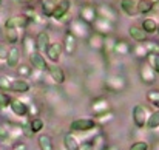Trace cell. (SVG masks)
I'll use <instances>...</instances> for the list:
<instances>
[{
    "label": "cell",
    "instance_id": "obj_1",
    "mask_svg": "<svg viewBox=\"0 0 159 150\" xmlns=\"http://www.w3.org/2000/svg\"><path fill=\"white\" fill-rule=\"evenodd\" d=\"M68 31H70L76 39L87 40V39L90 37V34L93 33V28H91V25L85 23L82 19L73 17V19L68 22Z\"/></svg>",
    "mask_w": 159,
    "mask_h": 150
},
{
    "label": "cell",
    "instance_id": "obj_2",
    "mask_svg": "<svg viewBox=\"0 0 159 150\" xmlns=\"http://www.w3.org/2000/svg\"><path fill=\"white\" fill-rule=\"evenodd\" d=\"M96 11H98V17L104 19V20L113 23V25H114V23L117 22V19H119V12H117L116 8L111 6L110 3H99V5H96Z\"/></svg>",
    "mask_w": 159,
    "mask_h": 150
},
{
    "label": "cell",
    "instance_id": "obj_3",
    "mask_svg": "<svg viewBox=\"0 0 159 150\" xmlns=\"http://www.w3.org/2000/svg\"><path fill=\"white\" fill-rule=\"evenodd\" d=\"M105 88L113 93L124 91L127 88V79L120 74H111L105 79Z\"/></svg>",
    "mask_w": 159,
    "mask_h": 150
},
{
    "label": "cell",
    "instance_id": "obj_4",
    "mask_svg": "<svg viewBox=\"0 0 159 150\" xmlns=\"http://www.w3.org/2000/svg\"><path fill=\"white\" fill-rule=\"evenodd\" d=\"M79 19H82L85 23L88 25H93L94 20L98 19V11H96V5L93 3H84L80 8H79Z\"/></svg>",
    "mask_w": 159,
    "mask_h": 150
},
{
    "label": "cell",
    "instance_id": "obj_5",
    "mask_svg": "<svg viewBox=\"0 0 159 150\" xmlns=\"http://www.w3.org/2000/svg\"><path fill=\"white\" fill-rule=\"evenodd\" d=\"M98 127L96 121L93 118H80V119H74L71 121L70 124V129L73 132H90V130H94Z\"/></svg>",
    "mask_w": 159,
    "mask_h": 150
},
{
    "label": "cell",
    "instance_id": "obj_6",
    "mask_svg": "<svg viewBox=\"0 0 159 150\" xmlns=\"http://www.w3.org/2000/svg\"><path fill=\"white\" fill-rule=\"evenodd\" d=\"M31 25V20L25 17L23 14L11 16L9 19L5 20V28H16V30H26Z\"/></svg>",
    "mask_w": 159,
    "mask_h": 150
},
{
    "label": "cell",
    "instance_id": "obj_7",
    "mask_svg": "<svg viewBox=\"0 0 159 150\" xmlns=\"http://www.w3.org/2000/svg\"><path fill=\"white\" fill-rule=\"evenodd\" d=\"M139 76H141V81L147 85H152L155 84L156 81V73L155 70L152 68V65L147 62V60H142L141 62V67H139Z\"/></svg>",
    "mask_w": 159,
    "mask_h": 150
},
{
    "label": "cell",
    "instance_id": "obj_8",
    "mask_svg": "<svg viewBox=\"0 0 159 150\" xmlns=\"http://www.w3.org/2000/svg\"><path fill=\"white\" fill-rule=\"evenodd\" d=\"M147 119H148L147 108L144 105H141V104L134 105V108H133V122H134V125L139 127V129H142V127H145Z\"/></svg>",
    "mask_w": 159,
    "mask_h": 150
},
{
    "label": "cell",
    "instance_id": "obj_9",
    "mask_svg": "<svg viewBox=\"0 0 159 150\" xmlns=\"http://www.w3.org/2000/svg\"><path fill=\"white\" fill-rule=\"evenodd\" d=\"M113 26H114L113 23L107 22V20L101 19V17H98V19L94 20V23L91 25L93 31L98 33V34H102V36H111V33H113V30H114Z\"/></svg>",
    "mask_w": 159,
    "mask_h": 150
},
{
    "label": "cell",
    "instance_id": "obj_10",
    "mask_svg": "<svg viewBox=\"0 0 159 150\" xmlns=\"http://www.w3.org/2000/svg\"><path fill=\"white\" fill-rule=\"evenodd\" d=\"M20 57H22V50L17 45H11V48H8V57H6V63L9 68H17L20 63Z\"/></svg>",
    "mask_w": 159,
    "mask_h": 150
},
{
    "label": "cell",
    "instance_id": "obj_11",
    "mask_svg": "<svg viewBox=\"0 0 159 150\" xmlns=\"http://www.w3.org/2000/svg\"><path fill=\"white\" fill-rule=\"evenodd\" d=\"M71 3H73L71 0H59L57 5H56V9H54L51 19L60 20L62 17H65V16L70 12V9H71Z\"/></svg>",
    "mask_w": 159,
    "mask_h": 150
},
{
    "label": "cell",
    "instance_id": "obj_12",
    "mask_svg": "<svg viewBox=\"0 0 159 150\" xmlns=\"http://www.w3.org/2000/svg\"><path fill=\"white\" fill-rule=\"evenodd\" d=\"M34 40H36V51L43 56V53H47L50 44H51V42H50V34H48L47 31H40V33L36 36Z\"/></svg>",
    "mask_w": 159,
    "mask_h": 150
},
{
    "label": "cell",
    "instance_id": "obj_13",
    "mask_svg": "<svg viewBox=\"0 0 159 150\" xmlns=\"http://www.w3.org/2000/svg\"><path fill=\"white\" fill-rule=\"evenodd\" d=\"M9 108L11 111L19 116V118H26L28 116V107H26V102L22 99H11V104H9Z\"/></svg>",
    "mask_w": 159,
    "mask_h": 150
},
{
    "label": "cell",
    "instance_id": "obj_14",
    "mask_svg": "<svg viewBox=\"0 0 159 150\" xmlns=\"http://www.w3.org/2000/svg\"><path fill=\"white\" fill-rule=\"evenodd\" d=\"M62 47H63V51H65L68 56H73V54L76 53V50H77V39H76L70 31H66V33H65V37H63Z\"/></svg>",
    "mask_w": 159,
    "mask_h": 150
},
{
    "label": "cell",
    "instance_id": "obj_15",
    "mask_svg": "<svg viewBox=\"0 0 159 150\" xmlns=\"http://www.w3.org/2000/svg\"><path fill=\"white\" fill-rule=\"evenodd\" d=\"M30 60H31V67H33V70H36V71H47V68H48V63H47V60L43 59V56L40 54V53H33L31 56H30Z\"/></svg>",
    "mask_w": 159,
    "mask_h": 150
},
{
    "label": "cell",
    "instance_id": "obj_16",
    "mask_svg": "<svg viewBox=\"0 0 159 150\" xmlns=\"http://www.w3.org/2000/svg\"><path fill=\"white\" fill-rule=\"evenodd\" d=\"M47 71L50 73V77H51V81H53L54 84H57V85H60V84H63L65 82V73H63V70L59 67V65H48V68H47Z\"/></svg>",
    "mask_w": 159,
    "mask_h": 150
},
{
    "label": "cell",
    "instance_id": "obj_17",
    "mask_svg": "<svg viewBox=\"0 0 159 150\" xmlns=\"http://www.w3.org/2000/svg\"><path fill=\"white\" fill-rule=\"evenodd\" d=\"M131 53V45L128 40L125 39H116L114 42V50H113V54H117V56H127Z\"/></svg>",
    "mask_w": 159,
    "mask_h": 150
},
{
    "label": "cell",
    "instance_id": "obj_18",
    "mask_svg": "<svg viewBox=\"0 0 159 150\" xmlns=\"http://www.w3.org/2000/svg\"><path fill=\"white\" fill-rule=\"evenodd\" d=\"M62 51H63V47H62V44L60 42H53V44H50V47H48V50H47V56H48V59L56 63L59 59H60V54H62Z\"/></svg>",
    "mask_w": 159,
    "mask_h": 150
},
{
    "label": "cell",
    "instance_id": "obj_19",
    "mask_svg": "<svg viewBox=\"0 0 159 150\" xmlns=\"http://www.w3.org/2000/svg\"><path fill=\"white\" fill-rule=\"evenodd\" d=\"M108 110H110V102L105 98H98V99L93 101V104H91V111L94 113V116L102 115V113H105Z\"/></svg>",
    "mask_w": 159,
    "mask_h": 150
},
{
    "label": "cell",
    "instance_id": "obj_20",
    "mask_svg": "<svg viewBox=\"0 0 159 150\" xmlns=\"http://www.w3.org/2000/svg\"><path fill=\"white\" fill-rule=\"evenodd\" d=\"M104 37L105 36H102V34H98V33H91L90 34V37L87 39V44H88V47L91 48V50L94 51H102V45H104Z\"/></svg>",
    "mask_w": 159,
    "mask_h": 150
},
{
    "label": "cell",
    "instance_id": "obj_21",
    "mask_svg": "<svg viewBox=\"0 0 159 150\" xmlns=\"http://www.w3.org/2000/svg\"><path fill=\"white\" fill-rule=\"evenodd\" d=\"M22 53H25L26 56H31L33 53H36V40L30 36V34H25L23 37H22Z\"/></svg>",
    "mask_w": 159,
    "mask_h": 150
},
{
    "label": "cell",
    "instance_id": "obj_22",
    "mask_svg": "<svg viewBox=\"0 0 159 150\" xmlns=\"http://www.w3.org/2000/svg\"><path fill=\"white\" fill-rule=\"evenodd\" d=\"M128 34H130V37H131L133 40H136L138 44H144V42L147 40V33H145L141 26H136V25L130 26V28H128Z\"/></svg>",
    "mask_w": 159,
    "mask_h": 150
},
{
    "label": "cell",
    "instance_id": "obj_23",
    "mask_svg": "<svg viewBox=\"0 0 159 150\" xmlns=\"http://www.w3.org/2000/svg\"><path fill=\"white\" fill-rule=\"evenodd\" d=\"M30 90H31V85H30L28 81H25V79H14V81H12L11 91L23 95V93H28Z\"/></svg>",
    "mask_w": 159,
    "mask_h": 150
},
{
    "label": "cell",
    "instance_id": "obj_24",
    "mask_svg": "<svg viewBox=\"0 0 159 150\" xmlns=\"http://www.w3.org/2000/svg\"><path fill=\"white\" fill-rule=\"evenodd\" d=\"M59 0H40V6H42V16L45 19H51L53 17V12L56 9V5H57Z\"/></svg>",
    "mask_w": 159,
    "mask_h": 150
},
{
    "label": "cell",
    "instance_id": "obj_25",
    "mask_svg": "<svg viewBox=\"0 0 159 150\" xmlns=\"http://www.w3.org/2000/svg\"><path fill=\"white\" fill-rule=\"evenodd\" d=\"M136 6H138V0H120V8H122V11H124L127 16H130V17H134V16L138 14Z\"/></svg>",
    "mask_w": 159,
    "mask_h": 150
},
{
    "label": "cell",
    "instance_id": "obj_26",
    "mask_svg": "<svg viewBox=\"0 0 159 150\" xmlns=\"http://www.w3.org/2000/svg\"><path fill=\"white\" fill-rule=\"evenodd\" d=\"M19 31H22V30H16V28H5V39H6V42H8V44H11V45H16L19 40H22V37H23V36H20V34H19Z\"/></svg>",
    "mask_w": 159,
    "mask_h": 150
},
{
    "label": "cell",
    "instance_id": "obj_27",
    "mask_svg": "<svg viewBox=\"0 0 159 150\" xmlns=\"http://www.w3.org/2000/svg\"><path fill=\"white\" fill-rule=\"evenodd\" d=\"M37 146L40 150H54L53 139L50 135H39L37 136Z\"/></svg>",
    "mask_w": 159,
    "mask_h": 150
},
{
    "label": "cell",
    "instance_id": "obj_28",
    "mask_svg": "<svg viewBox=\"0 0 159 150\" xmlns=\"http://www.w3.org/2000/svg\"><path fill=\"white\" fill-rule=\"evenodd\" d=\"M63 147L65 150H79V143L71 133H66L63 135Z\"/></svg>",
    "mask_w": 159,
    "mask_h": 150
},
{
    "label": "cell",
    "instance_id": "obj_29",
    "mask_svg": "<svg viewBox=\"0 0 159 150\" xmlns=\"http://www.w3.org/2000/svg\"><path fill=\"white\" fill-rule=\"evenodd\" d=\"M114 42H116V37L113 36H105L104 37V45H102V51L105 56H111L113 54V50H114Z\"/></svg>",
    "mask_w": 159,
    "mask_h": 150
},
{
    "label": "cell",
    "instance_id": "obj_30",
    "mask_svg": "<svg viewBox=\"0 0 159 150\" xmlns=\"http://www.w3.org/2000/svg\"><path fill=\"white\" fill-rule=\"evenodd\" d=\"M136 9H138V14H148L155 9V3L148 0H139Z\"/></svg>",
    "mask_w": 159,
    "mask_h": 150
},
{
    "label": "cell",
    "instance_id": "obj_31",
    "mask_svg": "<svg viewBox=\"0 0 159 150\" xmlns=\"http://www.w3.org/2000/svg\"><path fill=\"white\" fill-rule=\"evenodd\" d=\"M131 51H133L134 57H136V59H139L141 62H142V60H145V59L148 57V51L145 50L144 44H138V45L131 47Z\"/></svg>",
    "mask_w": 159,
    "mask_h": 150
},
{
    "label": "cell",
    "instance_id": "obj_32",
    "mask_svg": "<svg viewBox=\"0 0 159 150\" xmlns=\"http://www.w3.org/2000/svg\"><path fill=\"white\" fill-rule=\"evenodd\" d=\"M113 119H114V113H113L111 110H108V111L102 113V115H98V116L94 118L96 124H99V125H105V124H108V122L113 121Z\"/></svg>",
    "mask_w": 159,
    "mask_h": 150
},
{
    "label": "cell",
    "instance_id": "obj_33",
    "mask_svg": "<svg viewBox=\"0 0 159 150\" xmlns=\"http://www.w3.org/2000/svg\"><path fill=\"white\" fill-rule=\"evenodd\" d=\"M156 26H158V22H155V19H145L142 22V30L147 33V34H152V33H156Z\"/></svg>",
    "mask_w": 159,
    "mask_h": 150
},
{
    "label": "cell",
    "instance_id": "obj_34",
    "mask_svg": "<svg viewBox=\"0 0 159 150\" xmlns=\"http://www.w3.org/2000/svg\"><path fill=\"white\" fill-rule=\"evenodd\" d=\"M30 124H31V129H33L34 135H36V133H39V132H42V130H43V127H45L43 119H42V118H39V116L31 118V119H30Z\"/></svg>",
    "mask_w": 159,
    "mask_h": 150
},
{
    "label": "cell",
    "instance_id": "obj_35",
    "mask_svg": "<svg viewBox=\"0 0 159 150\" xmlns=\"http://www.w3.org/2000/svg\"><path fill=\"white\" fill-rule=\"evenodd\" d=\"M150 130H155L159 127V110L153 111L152 115H148V119H147V124H145Z\"/></svg>",
    "mask_w": 159,
    "mask_h": 150
},
{
    "label": "cell",
    "instance_id": "obj_36",
    "mask_svg": "<svg viewBox=\"0 0 159 150\" xmlns=\"http://www.w3.org/2000/svg\"><path fill=\"white\" fill-rule=\"evenodd\" d=\"M17 74L20 77H31L33 74V67L28 65V63H19L17 67Z\"/></svg>",
    "mask_w": 159,
    "mask_h": 150
},
{
    "label": "cell",
    "instance_id": "obj_37",
    "mask_svg": "<svg viewBox=\"0 0 159 150\" xmlns=\"http://www.w3.org/2000/svg\"><path fill=\"white\" fill-rule=\"evenodd\" d=\"M11 85H12V79L6 74H2L0 76V91H3V93L11 91Z\"/></svg>",
    "mask_w": 159,
    "mask_h": 150
},
{
    "label": "cell",
    "instance_id": "obj_38",
    "mask_svg": "<svg viewBox=\"0 0 159 150\" xmlns=\"http://www.w3.org/2000/svg\"><path fill=\"white\" fill-rule=\"evenodd\" d=\"M145 50L148 51V54H159V40H145L144 42Z\"/></svg>",
    "mask_w": 159,
    "mask_h": 150
},
{
    "label": "cell",
    "instance_id": "obj_39",
    "mask_svg": "<svg viewBox=\"0 0 159 150\" xmlns=\"http://www.w3.org/2000/svg\"><path fill=\"white\" fill-rule=\"evenodd\" d=\"M20 130H22V135H23L25 138H33V136H34V132H33V129H31L30 121H23V122L20 124Z\"/></svg>",
    "mask_w": 159,
    "mask_h": 150
},
{
    "label": "cell",
    "instance_id": "obj_40",
    "mask_svg": "<svg viewBox=\"0 0 159 150\" xmlns=\"http://www.w3.org/2000/svg\"><path fill=\"white\" fill-rule=\"evenodd\" d=\"M145 60L152 65V68L155 70V73L159 74V54H148V57Z\"/></svg>",
    "mask_w": 159,
    "mask_h": 150
},
{
    "label": "cell",
    "instance_id": "obj_41",
    "mask_svg": "<svg viewBox=\"0 0 159 150\" xmlns=\"http://www.w3.org/2000/svg\"><path fill=\"white\" fill-rule=\"evenodd\" d=\"M147 101L155 105V107H159V90H150L147 93Z\"/></svg>",
    "mask_w": 159,
    "mask_h": 150
},
{
    "label": "cell",
    "instance_id": "obj_42",
    "mask_svg": "<svg viewBox=\"0 0 159 150\" xmlns=\"http://www.w3.org/2000/svg\"><path fill=\"white\" fill-rule=\"evenodd\" d=\"M26 107H28V116H33V118H36L37 115H40V110H39V107H37V104L36 102H30V104H26Z\"/></svg>",
    "mask_w": 159,
    "mask_h": 150
},
{
    "label": "cell",
    "instance_id": "obj_43",
    "mask_svg": "<svg viewBox=\"0 0 159 150\" xmlns=\"http://www.w3.org/2000/svg\"><path fill=\"white\" fill-rule=\"evenodd\" d=\"M9 104H11V98H9V95H8V93L0 91V110H2V108L9 107Z\"/></svg>",
    "mask_w": 159,
    "mask_h": 150
},
{
    "label": "cell",
    "instance_id": "obj_44",
    "mask_svg": "<svg viewBox=\"0 0 159 150\" xmlns=\"http://www.w3.org/2000/svg\"><path fill=\"white\" fill-rule=\"evenodd\" d=\"M8 139H11V138H9V130H8L6 125H3V124L0 122V143H5V141H8Z\"/></svg>",
    "mask_w": 159,
    "mask_h": 150
},
{
    "label": "cell",
    "instance_id": "obj_45",
    "mask_svg": "<svg viewBox=\"0 0 159 150\" xmlns=\"http://www.w3.org/2000/svg\"><path fill=\"white\" fill-rule=\"evenodd\" d=\"M130 150H148V144L145 141H138L130 147Z\"/></svg>",
    "mask_w": 159,
    "mask_h": 150
},
{
    "label": "cell",
    "instance_id": "obj_46",
    "mask_svg": "<svg viewBox=\"0 0 159 150\" xmlns=\"http://www.w3.org/2000/svg\"><path fill=\"white\" fill-rule=\"evenodd\" d=\"M11 150H28V147H26L25 143H22V141H16V143L12 144V149Z\"/></svg>",
    "mask_w": 159,
    "mask_h": 150
},
{
    "label": "cell",
    "instance_id": "obj_47",
    "mask_svg": "<svg viewBox=\"0 0 159 150\" xmlns=\"http://www.w3.org/2000/svg\"><path fill=\"white\" fill-rule=\"evenodd\" d=\"M6 57H8V48L6 45L0 44V60H6Z\"/></svg>",
    "mask_w": 159,
    "mask_h": 150
},
{
    "label": "cell",
    "instance_id": "obj_48",
    "mask_svg": "<svg viewBox=\"0 0 159 150\" xmlns=\"http://www.w3.org/2000/svg\"><path fill=\"white\" fill-rule=\"evenodd\" d=\"M79 150H93L91 139H90V141H85V143H82V144H79Z\"/></svg>",
    "mask_w": 159,
    "mask_h": 150
},
{
    "label": "cell",
    "instance_id": "obj_49",
    "mask_svg": "<svg viewBox=\"0 0 159 150\" xmlns=\"http://www.w3.org/2000/svg\"><path fill=\"white\" fill-rule=\"evenodd\" d=\"M19 2H20V3H23L25 6H31V5H33L36 0H19Z\"/></svg>",
    "mask_w": 159,
    "mask_h": 150
},
{
    "label": "cell",
    "instance_id": "obj_50",
    "mask_svg": "<svg viewBox=\"0 0 159 150\" xmlns=\"http://www.w3.org/2000/svg\"><path fill=\"white\" fill-rule=\"evenodd\" d=\"M156 34L159 36V23H158V26H156Z\"/></svg>",
    "mask_w": 159,
    "mask_h": 150
},
{
    "label": "cell",
    "instance_id": "obj_51",
    "mask_svg": "<svg viewBox=\"0 0 159 150\" xmlns=\"http://www.w3.org/2000/svg\"><path fill=\"white\" fill-rule=\"evenodd\" d=\"M148 2H153V3H155V2H158V0H148Z\"/></svg>",
    "mask_w": 159,
    "mask_h": 150
},
{
    "label": "cell",
    "instance_id": "obj_52",
    "mask_svg": "<svg viewBox=\"0 0 159 150\" xmlns=\"http://www.w3.org/2000/svg\"><path fill=\"white\" fill-rule=\"evenodd\" d=\"M0 3H2V0H0Z\"/></svg>",
    "mask_w": 159,
    "mask_h": 150
}]
</instances>
